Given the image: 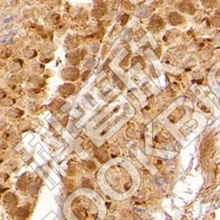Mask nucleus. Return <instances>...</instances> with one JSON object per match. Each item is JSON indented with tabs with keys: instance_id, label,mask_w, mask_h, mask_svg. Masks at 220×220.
<instances>
[{
	"instance_id": "nucleus-1",
	"label": "nucleus",
	"mask_w": 220,
	"mask_h": 220,
	"mask_svg": "<svg viewBox=\"0 0 220 220\" xmlns=\"http://www.w3.org/2000/svg\"><path fill=\"white\" fill-rule=\"evenodd\" d=\"M168 19H169V21L172 23L173 25H178V24H181L183 22V20H184V19H183L180 14H178L176 13H170Z\"/></svg>"
},
{
	"instance_id": "nucleus-2",
	"label": "nucleus",
	"mask_w": 220,
	"mask_h": 220,
	"mask_svg": "<svg viewBox=\"0 0 220 220\" xmlns=\"http://www.w3.org/2000/svg\"><path fill=\"white\" fill-rule=\"evenodd\" d=\"M179 8H180V10L181 11H185V13H191V14H193L194 11H195V8L193 7V5H190V4H188V3H186V2L181 3V4L180 5Z\"/></svg>"
},
{
	"instance_id": "nucleus-3",
	"label": "nucleus",
	"mask_w": 220,
	"mask_h": 220,
	"mask_svg": "<svg viewBox=\"0 0 220 220\" xmlns=\"http://www.w3.org/2000/svg\"><path fill=\"white\" fill-rule=\"evenodd\" d=\"M128 19H129V16L128 15H123V17L121 18V25H124V24L126 23V21L128 20Z\"/></svg>"
},
{
	"instance_id": "nucleus-4",
	"label": "nucleus",
	"mask_w": 220,
	"mask_h": 220,
	"mask_svg": "<svg viewBox=\"0 0 220 220\" xmlns=\"http://www.w3.org/2000/svg\"><path fill=\"white\" fill-rule=\"evenodd\" d=\"M203 4H207V3H212L214 2V0H203Z\"/></svg>"
},
{
	"instance_id": "nucleus-5",
	"label": "nucleus",
	"mask_w": 220,
	"mask_h": 220,
	"mask_svg": "<svg viewBox=\"0 0 220 220\" xmlns=\"http://www.w3.org/2000/svg\"><path fill=\"white\" fill-rule=\"evenodd\" d=\"M13 19V17H10L9 19H5V23H8L10 20H11Z\"/></svg>"
}]
</instances>
